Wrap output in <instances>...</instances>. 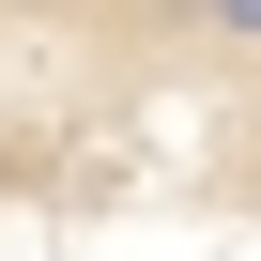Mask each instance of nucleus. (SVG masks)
I'll return each instance as SVG.
<instances>
[{"instance_id": "1", "label": "nucleus", "mask_w": 261, "mask_h": 261, "mask_svg": "<svg viewBox=\"0 0 261 261\" xmlns=\"http://www.w3.org/2000/svg\"><path fill=\"white\" fill-rule=\"evenodd\" d=\"M185 16H200L215 46H261V0H185Z\"/></svg>"}]
</instances>
